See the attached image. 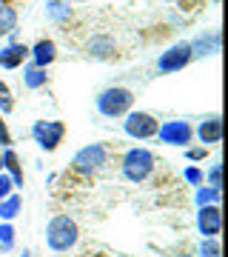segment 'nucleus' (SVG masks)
<instances>
[{
    "instance_id": "nucleus-1",
    "label": "nucleus",
    "mask_w": 228,
    "mask_h": 257,
    "mask_svg": "<svg viewBox=\"0 0 228 257\" xmlns=\"http://www.w3.org/2000/svg\"><path fill=\"white\" fill-rule=\"evenodd\" d=\"M77 240H80V226H77V220L72 214H55L46 223V246L52 251H57V254L74 248Z\"/></svg>"
},
{
    "instance_id": "nucleus-2",
    "label": "nucleus",
    "mask_w": 228,
    "mask_h": 257,
    "mask_svg": "<svg viewBox=\"0 0 228 257\" xmlns=\"http://www.w3.org/2000/svg\"><path fill=\"white\" fill-rule=\"evenodd\" d=\"M154 169H157V157L146 146L128 149L123 155V160H120V172H123V177L128 183H146L148 177L154 175Z\"/></svg>"
},
{
    "instance_id": "nucleus-3",
    "label": "nucleus",
    "mask_w": 228,
    "mask_h": 257,
    "mask_svg": "<svg viewBox=\"0 0 228 257\" xmlns=\"http://www.w3.org/2000/svg\"><path fill=\"white\" fill-rule=\"evenodd\" d=\"M94 106L103 117H126L128 111L134 109V92L126 86H109L94 97Z\"/></svg>"
},
{
    "instance_id": "nucleus-4",
    "label": "nucleus",
    "mask_w": 228,
    "mask_h": 257,
    "mask_svg": "<svg viewBox=\"0 0 228 257\" xmlns=\"http://www.w3.org/2000/svg\"><path fill=\"white\" fill-rule=\"evenodd\" d=\"M106 163H109V146L106 143H89V146H83L72 157V172H77L83 177H91V175H97Z\"/></svg>"
},
{
    "instance_id": "nucleus-5",
    "label": "nucleus",
    "mask_w": 228,
    "mask_h": 257,
    "mask_svg": "<svg viewBox=\"0 0 228 257\" xmlns=\"http://www.w3.org/2000/svg\"><path fill=\"white\" fill-rule=\"evenodd\" d=\"M157 128H160V120L151 114V111H128L126 120H123V132H126L131 140H151L157 138Z\"/></svg>"
},
{
    "instance_id": "nucleus-6",
    "label": "nucleus",
    "mask_w": 228,
    "mask_h": 257,
    "mask_svg": "<svg viewBox=\"0 0 228 257\" xmlns=\"http://www.w3.org/2000/svg\"><path fill=\"white\" fill-rule=\"evenodd\" d=\"M32 138H35V143L43 152H57V146L66 138V123L63 120H35Z\"/></svg>"
},
{
    "instance_id": "nucleus-7",
    "label": "nucleus",
    "mask_w": 228,
    "mask_h": 257,
    "mask_svg": "<svg viewBox=\"0 0 228 257\" xmlns=\"http://www.w3.org/2000/svg\"><path fill=\"white\" fill-rule=\"evenodd\" d=\"M191 60H194L191 43H188V40H182V43H174V46H168L165 52H160V57H157V72H160V74L182 72Z\"/></svg>"
},
{
    "instance_id": "nucleus-8",
    "label": "nucleus",
    "mask_w": 228,
    "mask_h": 257,
    "mask_svg": "<svg viewBox=\"0 0 228 257\" xmlns=\"http://www.w3.org/2000/svg\"><path fill=\"white\" fill-rule=\"evenodd\" d=\"M157 138L165 146H188L194 138V126L188 120H165L157 128Z\"/></svg>"
},
{
    "instance_id": "nucleus-9",
    "label": "nucleus",
    "mask_w": 228,
    "mask_h": 257,
    "mask_svg": "<svg viewBox=\"0 0 228 257\" xmlns=\"http://www.w3.org/2000/svg\"><path fill=\"white\" fill-rule=\"evenodd\" d=\"M219 229H222L219 206H200L197 209V231L202 237H219Z\"/></svg>"
},
{
    "instance_id": "nucleus-10",
    "label": "nucleus",
    "mask_w": 228,
    "mask_h": 257,
    "mask_svg": "<svg viewBox=\"0 0 228 257\" xmlns=\"http://www.w3.org/2000/svg\"><path fill=\"white\" fill-rule=\"evenodd\" d=\"M55 60H57V43L52 37H43L35 46H29V63L37 66V69H49Z\"/></svg>"
},
{
    "instance_id": "nucleus-11",
    "label": "nucleus",
    "mask_w": 228,
    "mask_h": 257,
    "mask_svg": "<svg viewBox=\"0 0 228 257\" xmlns=\"http://www.w3.org/2000/svg\"><path fill=\"white\" fill-rule=\"evenodd\" d=\"M194 135H197V140H200L205 149L217 146L219 140H222V120H219V114L202 117L200 123H197V128H194Z\"/></svg>"
},
{
    "instance_id": "nucleus-12",
    "label": "nucleus",
    "mask_w": 228,
    "mask_h": 257,
    "mask_svg": "<svg viewBox=\"0 0 228 257\" xmlns=\"http://www.w3.org/2000/svg\"><path fill=\"white\" fill-rule=\"evenodd\" d=\"M26 60H29L26 43L9 40L6 46H0V69H20V66H26Z\"/></svg>"
},
{
    "instance_id": "nucleus-13",
    "label": "nucleus",
    "mask_w": 228,
    "mask_h": 257,
    "mask_svg": "<svg viewBox=\"0 0 228 257\" xmlns=\"http://www.w3.org/2000/svg\"><path fill=\"white\" fill-rule=\"evenodd\" d=\"M86 55L94 57V60H111V57L117 55L114 37H109V35H94L89 43H86Z\"/></svg>"
},
{
    "instance_id": "nucleus-14",
    "label": "nucleus",
    "mask_w": 228,
    "mask_h": 257,
    "mask_svg": "<svg viewBox=\"0 0 228 257\" xmlns=\"http://www.w3.org/2000/svg\"><path fill=\"white\" fill-rule=\"evenodd\" d=\"M0 157H3V172L12 177V183H15V189H23V183H26V177H23V166H20V157L15 149H0Z\"/></svg>"
},
{
    "instance_id": "nucleus-15",
    "label": "nucleus",
    "mask_w": 228,
    "mask_h": 257,
    "mask_svg": "<svg viewBox=\"0 0 228 257\" xmlns=\"http://www.w3.org/2000/svg\"><path fill=\"white\" fill-rule=\"evenodd\" d=\"M191 43V55L194 57H211L219 52V32L214 29V32H205V35H200L197 40H188Z\"/></svg>"
},
{
    "instance_id": "nucleus-16",
    "label": "nucleus",
    "mask_w": 228,
    "mask_h": 257,
    "mask_svg": "<svg viewBox=\"0 0 228 257\" xmlns=\"http://www.w3.org/2000/svg\"><path fill=\"white\" fill-rule=\"evenodd\" d=\"M46 83H49V74H46V69H37V66H32V63H26L23 66V86L26 89H43Z\"/></svg>"
},
{
    "instance_id": "nucleus-17",
    "label": "nucleus",
    "mask_w": 228,
    "mask_h": 257,
    "mask_svg": "<svg viewBox=\"0 0 228 257\" xmlns=\"http://www.w3.org/2000/svg\"><path fill=\"white\" fill-rule=\"evenodd\" d=\"M20 209H23V197L12 192L6 200H0V220L12 223V220H15V217L20 214Z\"/></svg>"
},
{
    "instance_id": "nucleus-18",
    "label": "nucleus",
    "mask_w": 228,
    "mask_h": 257,
    "mask_svg": "<svg viewBox=\"0 0 228 257\" xmlns=\"http://www.w3.org/2000/svg\"><path fill=\"white\" fill-rule=\"evenodd\" d=\"M18 29V12L9 3H0V35H12Z\"/></svg>"
},
{
    "instance_id": "nucleus-19",
    "label": "nucleus",
    "mask_w": 228,
    "mask_h": 257,
    "mask_svg": "<svg viewBox=\"0 0 228 257\" xmlns=\"http://www.w3.org/2000/svg\"><path fill=\"white\" fill-rule=\"evenodd\" d=\"M219 189H211V186H197V194H194V203H197V209L200 206H219Z\"/></svg>"
},
{
    "instance_id": "nucleus-20",
    "label": "nucleus",
    "mask_w": 228,
    "mask_h": 257,
    "mask_svg": "<svg viewBox=\"0 0 228 257\" xmlns=\"http://www.w3.org/2000/svg\"><path fill=\"white\" fill-rule=\"evenodd\" d=\"M46 15L55 20V23H63V20L72 18V9H69L66 0H49V3H46Z\"/></svg>"
},
{
    "instance_id": "nucleus-21",
    "label": "nucleus",
    "mask_w": 228,
    "mask_h": 257,
    "mask_svg": "<svg viewBox=\"0 0 228 257\" xmlns=\"http://www.w3.org/2000/svg\"><path fill=\"white\" fill-rule=\"evenodd\" d=\"M15 240H18L15 226L6 223V220H0V251H12V248H15Z\"/></svg>"
},
{
    "instance_id": "nucleus-22",
    "label": "nucleus",
    "mask_w": 228,
    "mask_h": 257,
    "mask_svg": "<svg viewBox=\"0 0 228 257\" xmlns=\"http://www.w3.org/2000/svg\"><path fill=\"white\" fill-rule=\"evenodd\" d=\"M194 257H222V248H219V240L217 237H202L200 240V248Z\"/></svg>"
},
{
    "instance_id": "nucleus-23",
    "label": "nucleus",
    "mask_w": 228,
    "mask_h": 257,
    "mask_svg": "<svg viewBox=\"0 0 228 257\" xmlns=\"http://www.w3.org/2000/svg\"><path fill=\"white\" fill-rule=\"evenodd\" d=\"M12 109H15V97H12V89L6 80H0V114L6 117V114H12Z\"/></svg>"
},
{
    "instance_id": "nucleus-24",
    "label": "nucleus",
    "mask_w": 228,
    "mask_h": 257,
    "mask_svg": "<svg viewBox=\"0 0 228 257\" xmlns=\"http://www.w3.org/2000/svg\"><path fill=\"white\" fill-rule=\"evenodd\" d=\"M202 177H205V172H202L200 166H185V169H182V180L188 186H194V189L202 186Z\"/></svg>"
},
{
    "instance_id": "nucleus-25",
    "label": "nucleus",
    "mask_w": 228,
    "mask_h": 257,
    "mask_svg": "<svg viewBox=\"0 0 228 257\" xmlns=\"http://www.w3.org/2000/svg\"><path fill=\"white\" fill-rule=\"evenodd\" d=\"M219 175H222V169H219V163H214L208 169V175L202 177V183L211 186V189H219V186H222V183H219Z\"/></svg>"
},
{
    "instance_id": "nucleus-26",
    "label": "nucleus",
    "mask_w": 228,
    "mask_h": 257,
    "mask_svg": "<svg viewBox=\"0 0 228 257\" xmlns=\"http://www.w3.org/2000/svg\"><path fill=\"white\" fill-rule=\"evenodd\" d=\"M12 143H15V138H12L9 126H6V120H3V114H0V149H9Z\"/></svg>"
},
{
    "instance_id": "nucleus-27",
    "label": "nucleus",
    "mask_w": 228,
    "mask_h": 257,
    "mask_svg": "<svg viewBox=\"0 0 228 257\" xmlns=\"http://www.w3.org/2000/svg\"><path fill=\"white\" fill-rule=\"evenodd\" d=\"M12 192H15V183H12V177L6 175V172H0V200H6Z\"/></svg>"
},
{
    "instance_id": "nucleus-28",
    "label": "nucleus",
    "mask_w": 228,
    "mask_h": 257,
    "mask_svg": "<svg viewBox=\"0 0 228 257\" xmlns=\"http://www.w3.org/2000/svg\"><path fill=\"white\" fill-rule=\"evenodd\" d=\"M205 155H208V149H205V146H197V149H185V157H188L191 163H197V160H205Z\"/></svg>"
},
{
    "instance_id": "nucleus-29",
    "label": "nucleus",
    "mask_w": 228,
    "mask_h": 257,
    "mask_svg": "<svg viewBox=\"0 0 228 257\" xmlns=\"http://www.w3.org/2000/svg\"><path fill=\"white\" fill-rule=\"evenodd\" d=\"M20 257H32V251H29V248H23V254H20Z\"/></svg>"
},
{
    "instance_id": "nucleus-30",
    "label": "nucleus",
    "mask_w": 228,
    "mask_h": 257,
    "mask_svg": "<svg viewBox=\"0 0 228 257\" xmlns=\"http://www.w3.org/2000/svg\"><path fill=\"white\" fill-rule=\"evenodd\" d=\"M177 257H194V254H185V251H182V254H177Z\"/></svg>"
},
{
    "instance_id": "nucleus-31",
    "label": "nucleus",
    "mask_w": 228,
    "mask_h": 257,
    "mask_svg": "<svg viewBox=\"0 0 228 257\" xmlns=\"http://www.w3.org/2000/svg\"><path fill=\"white\" fill-rule=\"evenodd\" d=\"M0 172H3V157H0Z\"/></svg>"
}]
</instances>
